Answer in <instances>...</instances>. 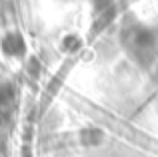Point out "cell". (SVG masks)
<instances>
[{"mask_svg": "<svg viewBox=\"0 0 158 157\" xmlns=\"http://www.w3.org/2000/svg\"><path fill=\"white\" fill-rule=\"evenodd\" d=\"M126 47L140 63H150L156 55V38L148 28L144 26H132L124 32Z\"/></svg>", "mask_w": 158, "mask_h": 157, "instance_id": "cell-1", "label": "cell"}, {"mask_svg": "<svg viewBox=\"0 0 158 157\" xmlns=\"http://www.w3.org/2000/svg\"><path fill=\"white\" fill-rule=\"evenodd\" d=\"M4 51H6L8 55H22V52H24V43H22V38H20L18 34L6 36V40H4Z\"/></svg>", "mask_w": 158, "mask_h": 157, "instance_id": "cell-2", "label": "cell"}, {"mask_svg": "<svg viewBox=\"0 0 158 157\" xmlns=\"http://www.w3.org/2000/svg\"><path fill=\"white\" fill-rule=\"evenodd\" d=\"M12 101H14V91H12V87L10 85L0 87V105L8 107V105H12Z\"/></svg>", "mask_w": 158, "mask_h": 157, "instance_id": "cell-3", "label": "cell"}]
</instances>
